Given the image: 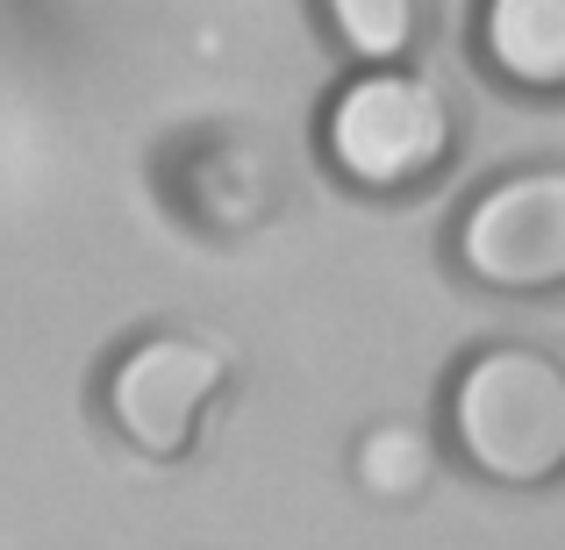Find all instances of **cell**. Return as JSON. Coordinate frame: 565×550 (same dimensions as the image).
Here are the masks:
<instances>
[{"instance_id":"6","label":"cell","mask_w":565,"mask_h":550,"mask_svg":"<svg viewBox=\"0 0 565 550\" xmlns=\"http://www.w3.org/2000/svg\"><path fill=\"white\" fill-rule=\"evenodd\" d=\"M472 57L523 100L565 94V8L558 0H487L472 14Z\"/></svg>"},{"instance_id":"2","label":"cell","mask_w":565,"mask_h":550,"mask_svg":"<svg viewBox=\"0 0 565 550\" xmlns=\"http://www.w3.org/2000/svg\"><path fill=\"white\" fill-rule=\"evenodd\" d=\"M437 436L472 479L544 494L565 472V371L552 351L487 336L444 371Z\"/></svg>"},{"instance_id":"4","label":"cell","mask_w":565,"mask_h":550,"mask_svg":"<svg viewBox=\"0 0 565 550\" xmlns=\"http://www.w3.org/2000/svg\"><path fill=\"white\" fill-rule=\"evenodd\" d=\"M151 193L186 236L244 244V236L273 229L279 207H287V158L250 122L201 115V122H180L172 137H158Z\"/></svg>"},{"instance_id":"3","label":"cell","mask_w":565,"mask_h":550,"mask_svg":"<svg viewBox=\"0 0 565 550\" xmlns=\"http://www.w3.org/2000/svg\"><path fill=\"white\" fill-rule=\"evenodd\" d=\"M236 358L222 336L193 322H151L122 336L94 371V414L129 457L143 465H186L215 408H230Z\"/></svg>"},{"instance_id":"1","label":"cell","mask_w":565,"mask_h":550,"mask_svg":"<svg viewBox=\"0 0 565 550\" xmlns=\"http://www.w3.org/2000/svg\"><path fill=\"white\" fill-rule=\"evenodd\" d=\"M466 151L458 100L415 65H359L322 94L316 108V158L359 201L408 207L451 180Z\"/></svg>"},{"instance_id":"5","label":"cell","mask_w":565,"mask_h":550,"mask_svg":"<svg viewBox=\"0 0 565 550\" xmlns=\"http://www.w3.org/2000/svg\"><path fill=\"white\" fill-rule=\"evenodd\" d=\"M444 265L480 293L544 301L565 287V172L515 165L466 193L444 236Z\"/></svg>"},{"instance_id":"7","label":"cell","mask_w":565,"mask_h":550,"mask_svg":"<svg viewBox=\"0 0 565 550\" xmlns=\"http://www.w3.org/2000/svg\"><path fill=\"white\" fill-rule=\"evenodd\" d=\"M316 22L359 65H408L415 36H423V8L415 0H337V8H316Z\"/></svg>"}]
</instances>
